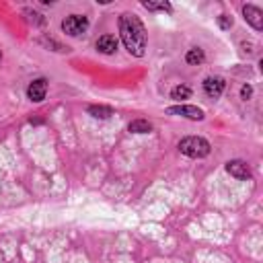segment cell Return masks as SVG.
<instances>
[{"mask_svg": "<svg viewBox=\"0 0 263 263\" xmlns=\"http://www.w3.org/2000/svg\"><path fill=\"white\" fill-rule=\"evenodd\" d=\"M119 33L121 41L127 51L136 58H142L146 51V29L136 14H121L119 16Z\"/></svg>", "mask_w": 263, "mask_h": 263, "instance_id": "6da1fadb", "label": "cell"}, {"mask_svg": "<svg viewBox=\"0 0 263 263\" xmlns=\"http://www.w3.org/2000/svg\"><path fill=\"white\" fill-rule=\"evenodd\" d=\"M179 150L189 158H203L210 154V144L199 136H189L179 142Z\"/></svg>", "mask_w": 263, "mask_h": 263, "instance_id": "7a4b0ae2", "label": "cell"}, {"mask_svg": "<svg viewBox=\"0 0 263 263\" xmlns=\"http://www.w3.org/2000/svg\"><path fill=\"white\" fill-rule=\"evenodd\" d=\"M86 29H88V21H86V16L70 14V16H66V18L62 21V31L68 33V35H72V37H80V35H84Z\"/></svg>", "mask_w": 263, "mask_h": 263, "instance_id": "3957f363", "label": "cell"}, {"mask_svg": "<svg viewBox=\"0 0 263 263\" xmlns=\"http://www.w3.org/2000/svg\"><path fill=\"white\" fill-rule=\"evenodd\" d=\"M166 113L171 115H181V117H187V119H203V111L195 105H177V107H168Z\"/></svg>", "mask_w": 263, "mask_h": 263, "instance_id": "277c9868", "label": "cell"}, {"mask_svg": "<svg viewBox=\"0 0 263 263\" xmlns=\"http://www.w3.org/2000/svg\"><path fill=\"white\" fill-rule=\"evenodd\" d=\"M242 14H245V21H247L253 29H257V31L263 29V12H261L257 6H253V4L242 6Z\"/></svg>", "mask_w": 263, "mask_h": 263, "instance_id": "5b68a950", "label": "cell"}, {"mask_svg": "<svg viewBox=\"0 0 263 263\" xmlns=\"http://www.w3.org/2000/svg\"><path fill=\"white\" fill-rule=\"evenodd\" d=\"M226 171H228L234 179H238V181H247V179L251 177V168H249V164L242 162V160H230V162L226 164Z\"/></svg>", "mask_w": 263, "mask_h": 263, "instance_id": "8992f818", "label": "cell"}, {"mask_svg": "<svg viewBox=\"0 0 263 263\" xmlns=\"http://www.w3.org/2000/svg\"><path fill=\"white\" fill-rule=\"evenodd\" d=\"M203 90L210 99H218L224 90V80L220 76H210V78L203 80Z\"/></svg>", "mask_w": 263, "mask_h": 263, "instance_id": "52a82bcc", "label": "cell"}, {"mask_svg": "<svg viewBox=\"0 0 263 263\" xmlns=\"http://www.w3.org/2000/svg\"><path fill=\"white\" fill-rule=\"evenodd\" d=\"M45 92H47V82H45L43 78L33 80V82L29 84V88H27V97H29L31 101H35V103L43 101V99H45Z\"/></svg>", "mask_w": 263, "mask_h": 263, "instance_id": "ba28073f", "label": "cell"}, {"mask_svg": "<svg viewBox=\"0 0 263 263\" xmlns=\"http://www.w3.org/2000/svg\"><path fill=\"white\" fill-rule=\"evenodd\" d=\"M97 49H99L101 53L111 55V53L117 51V39H115L113 35H103V37L97 39Z\"/></svg>", "mask_w": 263, "mask_h": 263, "instance_id": "9c48e42d", "label": "cell"}, {"mask_svg": "<svg viewBox=\"0 0 263 263\" xmlns=\"http://www.w3.org/2000/svg\"><path fill=\"white\" fill-rule=\"evenodd\" d=\"M150 129H152V125L146 119H134L129 123V132H134V134H148Z\"/></svg>", "mask_w": 263, "mask_h": 263, "instance_id": "30bf717a", "label": "cell"}, {"mask_svg": "<svg viewBox=\"0 0 263 263\" xmlns=\"http://www.w3.org/2000/svg\"><path fill=\"white\" fill-rule=\"evenodd\" d=\"M88 113H90L92 117L105 119V117L113 115V109H111V107H105V105H90V107H88Z\"/></svg>", "mask_w": 263, "mask_h": 263, "instance_id": "8fae6325", "label": "cell"}, {"mask_svg": "<svg viewBox=\"0 0 263 263\" xmlns=\"http://www.w3.org/2000/svg\"><path fill=\"white\" fill-rule=\"evenodd\" d=\"M189 95H191L189 86H183V84H179V86H175V88L171 90V99H175V101H183V99H189Z\"/></svg>", "mask_w": 263, "mask_h": 263, "instance_id": "7c38bea8", "label": "cell"}, {"mask_svg": "<svg viewBox=\"0 0 263 263\" xmlns=\"http://www.w3.org/2000/svg\"><path fill=\"white\" fill-rule=\"evenodd\" d=\"M185 60H187V64H201V62H203V51H201L199 47L189 49L187 55H185Z\"/></svg>", "mask_w": 263, "mask_h": 263, "instance_id": "4fadbf2b", "label": "cell"}, {"mask_svg": "<svg viewBox=\"0 0 263 263\" xmlns=\"http://www.w3.org/2000/svg\"><path fill=\"white\" fill-rule=\"evenodd\" d=\"M144 8L148 10H171L168 2H144Z\"/></svg>", "mask_w": 263, "mask_h": 263, "instance_id": "5bb4252c", "label": "cell"}, {"mask_svg": "<svg viewBox=\"0 0 263 263\" xmlns=\"http://www.w3.org/2000/svg\"><path fill=\"white\" fill-rule=\"evenodd\" d=\"M218 25H220L222 29H228V27L232 25V18L226 16V14H220V16H218Z\"/></svg>", "mask_w": 263, "mask_h": 263, "instance_id": "9a60e30c", "label": "cell"}, {"mask_svg": "<svg viewBox=\"0 0 263 263\" xmlns=\"http://www.w3.org/2000/svg\"><path fill=\"white\" fill-rule=\"evenodd\" d=\"M240 95H242V99L247 101V99H249V97L253 95V88H251L249 84H245V86H242V90H240Z\"/></svg>", "mask_w": 263, "mask_h": 263, "instance_id": "2e32d148", "label": "cell"}, {"mask_svg": "<svg viewBox=\"0 0 263 263\" xmlns=\"http://www.w3.org/2000/svg\"><path fill=\"white\" fill-rule=\"evenodd\" d=\"M0 58H2V53H0Z\"/></svg>", "mask_w": 263, "mask_h": 263, "instance_id": "e0dca14e", "label": "cell"}]
</instances>
